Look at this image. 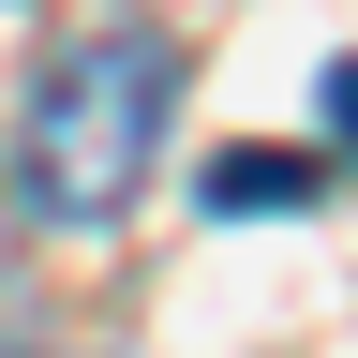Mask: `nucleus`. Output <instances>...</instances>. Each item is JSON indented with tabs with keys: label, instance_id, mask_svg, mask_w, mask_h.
Returning a JSON list of instances; mask_svg holds the SVG:
<instances>
[{
	"label": "nucleus",
	"instance_id": "1",
	"mask_svg": "<svg viewBox=\"0 0 358 358\" xmlns=\"http://www.w3.org/2000/svg\"><path fill=\"white\" fill-rule=\"evenodd\" d=\"M164 105H179V60L150 30H90L75 60H45L15 120V209L60 239H105L164 164Z\"/></svg>",
	"mask_w": 358,
	"mask_h": 358
},
{
	"label": "nucleus",
	"instance_id": "2",
	"mask_svg": "<svg viewBox=\"0 0 358 358\" xmlns=\"http://www.w3.org/2000/svg\"><path fill=\"white\" fill-rule=\"evenodd\" d=\"M209 194H224V209H284V194H313V164H284V150H239Z\"/></svg>",
	"mask_w": 358,
	"mask_h": 358
},
{
	"label": "nucleus",
	"instance_id": "3",
	"mask_svg": "<svg viewBox=\"0 0 358 358\" xmlns=\"http://www.w3.org/2000/svg\"><path fill=\"white\" fill-rule=\"evenodd\" d=\"M329 105H343V134H358V60H343V75H329Z\"/></svg>",
	"mask_w": 358,
	"mask_h": 358
}]
</instances>
